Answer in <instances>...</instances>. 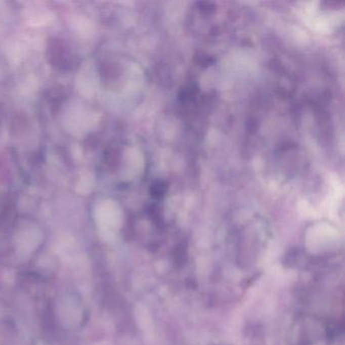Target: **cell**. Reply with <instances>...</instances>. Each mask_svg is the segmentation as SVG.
Segmentation results:
<instances>
[{
    "label": "cell",
    "mask_w": 345,
    "mask_h": 345,
    "mask_svg": "<svg viewBox=\"0 0 345 345\" xmlns=\"http://www.w3.org/2000/svg\"><path fill=\"white\" fill-rule=\"evenodd\" d=\"M167 189L166 183L163 181H157L153 186H152V193L155 197H161L164 195L165 191Z\"/></svg>",
    "instance_id": "6da1fadb"
}]
</instances>
